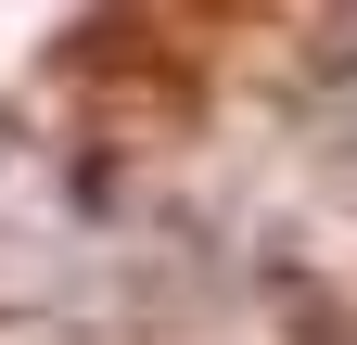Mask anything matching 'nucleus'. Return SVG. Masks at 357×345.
<instances>
[{
    "instance_id": "f257e3e1",
    "label": "nucleus",
    "mask_w": 357,
    "mask_h": 345,
    "mask_svg": "<svg viewBox=\"0 0 357 345\" xmlns=\"http://www.w3.org/2000/svg\"><path fill=\"white\" fill-rule=\"evenodd\" d=\"M344 128H357V52H344Z\"/></svg>"
}]
</instances>
